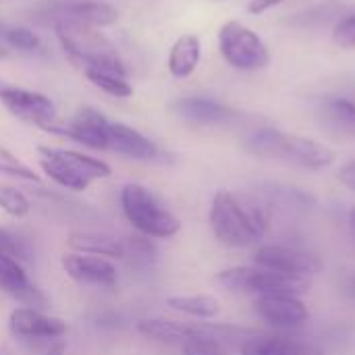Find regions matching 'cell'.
Here are the masks:
<instances>
[{"mask_svg":"<svg viewBox=\"0 0 355 355\" xmlns=\"http://www.w3.org/2000/svg\"><path fill=\"white\" fill-rule=\"evenodd\" d=\"M270 214L254 193H233L220 189L212 198L210 229L229 248H248L268 233Z\"/></svg>","mask_w":355,"mask_h":355,"instance_id":"cell-1","label":"cell"},{"mask_svg":"<svg viewBox=\"0 0 355 355\" xmlns=\"http://www.w3.org/2000/svg\"><path fill=\"white\" fill-rule=\"evenodd\" d=\"M243 148L260 158L283 160L308 171H322L335 162V152L310 137L293 135L277 127H258L243 137Z\"/></svg>","mask_w":355,"mask_h":355,"instance_id":"cell-2","label":"cell"},{"mask_svg":"<svg viewBox=\"0 0 355 355\" xmlns=\"http://www.w3.org/2000/svg\"><path fill=\"white\" fill-rule=\"evenodd\" d=\"M54 33L60 48L73 62L81 64L83 69H102L127 77L125 60L121 58L110 37L100 31V27L73 21H56Z\"/></svg>","mask_w":355,"mask_h":355,"instance_id":"cell-3","label":"cell"},{"mask_svg":"<svg viewBox=\"0 0 355 355\" xmlns=\"http://www.w3.org/2000/svg\"><path fill=\"white\" fill-rule=\"evenodd\" d=\"M37 160L48 179L71 191H85L94 181H102L112 175L108 162L77 150L37 146Z\"/></svg>","mask_w":355,"mask_h":355,"instance_id":"cell-4","label":"cell"},{"mask_svg":"<svg viewBox=\"0 0 355 355\" xmlns=\"http://www.w3.org/2000/svg\"><path fill=\"white\" fill-rule=\"evenodd\" d=\"M121 208L133 229L150 239H166L181 231V220L139 183H127L121 189Z\"/></svg>","mask_w":355,"mask_h":355,"instance_id":"cell-5","label":"cell"},{"mask_svg":"<svg viewBox=\"0 0 355 355\" xmlns=\"http://www.w3.org/2000/svg\"><path fill=\"white\" fill-rule=\"evenodd\" d=\"M216 281L235 293H256L258 297L264 295H293L300 297L310 291L312 283L308 277H295L277 272L262 266H233L225 268L216 275Z\"/></svg>","mask_w":355,"mask_h":355,"instance_id":"cell-6","label":"cell"},{"mask_svg":"<svg viewBox=\"0 0 355 355\" xmlns=\"http://www.w3.org/2000/svg\"><path fill=\"white\" fill-rule=\"evenodd\" d=\"M218 50L223 60L243 73L260 71L270 62L268 44L241 21H227L218 29Z\"/></svg>","mask_w":355,"mask_h":355,"instance_id":"cell-7","label":"cell"},{"mask_svg":"<svg viewBox=\"0 0 355 355\" xmlns=\"http://www.w3.org/2000/svg\"><path fill=\"white\" fill-rule=\"evenodd\" d=\"M0 104L19 121L48 131L56 123V104L42 92L0 79Z\"/></svg>","mask_w":355,"mask_h":355,"instance_id":"cell-8","label":"cell"},{"mask_svg":"<svg viewBox=\"0 0 355 355\" xmlns=\"http://www.w3.org/2000/svg\"><path fill=\"white\" fill-rule=\"evenodd\" d=\"M40 15L50 19L52 25L56 21H73L94 27H108L119 19L116 6L104 0H52L40 6Z\"/></svg>","mask_w":355,"mask_h":355,"instance_id":"cell-9","label":"cell"},{"mask_svg":"<svg viewBox=\"0 0 355 355\" xmlns=\"http://www.w3.org/2000/svg\"><path fill=\"white\" fill-rule=\"evenodd\" d=\"M256 200L266 208V212L285 216V218H300L310 214L316 206L318 200L293 185H285V183H262L260 187H256L254 191Z\"/></svg>","mask_w":355,"mask_h":355,"instance_id":"cell-10","label":"cell"},{"mask_svg":"<svg viewBox=\"0 0 355 355\" xmlns=\"http://www.w3.org/2000/svg\"><path fill=\"white\" fill-rule=\"evenodd\" d=\"M254 264L295 277H314L322 270V260L316 254L287 248V245H262L254 254Z\"/></svg>","mask_w":355,"mask_h":355,"instance_id":"cell-11","label":"cell"},{"mask_svg":"<svg viewBox=\"0 0 355 355\" xmlns=\"http://www.w3.org/2000/svg\"><path fill=\"white\" fill-rule=\"evenodd\" d=\"M108 127H110V121L100 110L85 106L67 125L54 123L48 129V133L69 137L92 150H108Z\"/></svg>","mask_w":355,"mask_h":355,"instance_id":"cell-12","label":"cell"},{"mask_svg":"<svg viewBox=\"0 0 355 355\" xmlns=\"http://www.w3.org/2000/svg\"><path fill=\"white\" fill-rule=\"evenodd\" d=\"M60 266L75 283L112 289L119 283L116 266L108 258L71 252L60 258Z\"/></svg>","mask_w":355,"mask_h":355,"instance_id":"cell-13","label":"cell"},{"mask_svg":"<svg viewBox=\"0 0 355 355\" xmlns=\"http://www.w3.org/2000/svg\"><path fill=\"white\" fill-rule=\"evenodd\" d=\"M173 112L193 125H227L239 119V112L218 100L204 96H187L173 102Z\"/></svg>","mask_w":355,"mask_h":355,"instance_id":"cell-14","label":"cell"},{"mask_svg":"<svg viewBox=\"0 0 355 355\" xmlns=\"http://www.w3.org/2000/svg\"><path fill=\"white\" fill-rule=\"evenodd\" d=\"M254 310L256 314L272 324V327H281V329H295L302 327L308 320V308L300 297L293 295H264V297H256L254 302Z\"/></svg>","mask_w":355,"mask_h":355,"instance_id":"cell-15","label":"cell"},{"mask_svg":"<svg viewBox=\"0 0 355 355\" xmlns=\"http://www.w3.org/2000/svg\"><path fill=\"white\" fill-rule=\"evenodd\" d=\"M8 329L21 339H60L67 333V322L35 308H17L10 312Z\"/></svg>","mask_w":355,"mask_h":355,"instance_id":"cell-16","label":"cell"},{"mask_svg":"<svg viewBox=\"0 0 355 355\" xmlns=\"http://www.w3.org/2000/svg\"><path fill=\"white\" fill-rule=\"evenodd\" d=\"M0 291L17 297L27 308L37 310L46 306V295L29 281L21 262L4 254H0Z\"/></svg>","mask_w":355,"mask_h":355,"instance_id":"cell-17","label":"cell"},{"mask_svg":"<svg viewBox=\"0 0 355 355\" xmlns=\"http://www.w3.org/2000/svg\"><path fill=\"white\" fill-rule=\"evenodd\" d=\"M316 116L324 129L339 137L355 139V100L349 96H324L318 100Z\"/></svg>","mask_w":355,"mask_h":355,"instance_id":"cell-18","label":"cell"},{"mask_svg":"<svg viewBox=\"0 0 355 355\" xmlns=\"http://www.w3.org/2000/svg\"><path fill=\"white\" fill-rule=\"evenodd\" d=\"M108 150L131 158V160H154L158 156V146L146 137L141 131L125 125V123H110L108 127Z\"/></svg>","mask_w":355,"mask_h":355,"instance_id":"cell-19","label":"cell"},{"mask_svg":"<svg viewBox=\"0 0 355 355\" xmlns=\"http://www.w3.org/2000/svg\"><path fill=\"white\" fill-rule=\"evenodd\" d=\"M241 355H324V352L308 341H297L281 335H258L248 337L241 347Z\"/></svg>","mask_w":355,"mask_h":355,"instance_id":"cell-20","label":"cell"},{"mask_svg":"<svg viewBox=\"0 0 355 355\" xmlns=\"http://www.w3.org/2000/svg\"><path fill=\"white\" fill-rule=\"evenodd\" d=\"M202 60V40L196 33H183L179 35L166 56V69L171 77L175 79H187L191 77Z\"/></svg>","mask_w":355,"mask_h":355,"instance_id":"cell-21","label":"cell"},{"mask_svg":"<svg viewBox=\"0 0 355 355\" xmlns=\"http://www.w3.org/2000/svg\"><path fill=\"white\" fill-rule=\"evenodd\" d=\"M67 243L73 252L100 256V258H125L123 239L98 231H71Z\"/></svg>","mask_w":355,"mask_h":355,"instance_id":"cell-22","label":"cell"},{"mask_svg":"<svg viewBox=\"0 0 355 355\" xmlns=\"http://www.w3.org/2000/svg\"><path fill=\"white\" fill-rule=\"evenodd\" d=\"M200 331H202V324L166 320V318H144L137 322L139 335L160 341V343H183L189 337L198 335Z\"/></svg>","mask_w":355,"mask_h":355,"instance_id":"cell-23","label":"cell"},{"mask_svg":"<svg viewBox=\"0 0 355 355\" xmlns=\"http://www.w3.org/2000/svg\"><path fill=\"white\" fill-rule=\"evenodd\" d=\"M166 306L175 312H181L191 318L210 320L220 312V304L212 295H173L166 300Z\"/></svg>","mask_w":355,"mask_h":355,"instance_id":"cell-24","label":"cell"},{"mask_svg":"<svg viewBox=\"0 0 355 355\" xmlns=\"http://www.w3.org/2000/svg\"><path fill=\"white\" fill-rule=\"evenodd\" d=\"M83 75L87 77V81L98 87L100 92L112 96V98H131L133 96V85L129 83L127 77L112 73V71H102V69H83Z\"/></svg>","mask_w":355,"mask_h":355,"instance_id":"cell-25","label":"cell"},{"mask_svg":"<svg viewBox=\"0 0 355 355\" xmlns=\"http://www.w3.org/2000/svg\"><path fill=\"white\" fill-rule=\"evenodd\" d=\"M125 245V258L131 260L133 266L139 268H152L158 260V250L156 243L146 237V235H131L123 239Z\"/></svg>","mask_w":355,"mask_h":355,"instance_id":"cell-26","label":"cell"},{"mask_svg":"<svg viewBox=\"0 0 355 355\" xmlns=\"http://www.w3.org/2000/svg\"><path fill=\"white\" fill-rule=\"evenodd\" d=\"M0 175L12 177L19 181H27V183H40L42 181V177L29 164H25L19 156H15L2 144H0Z\"/></svg>","mask_w":355,"mask_h":355,"instance_id":"cell-27","label":"cell"},{"mask_svg":"<svg viewBox=\"0 0 355 355\" xmlns=\"http://www.w3.org/2000/svg\"><path fill=\"white\" fill-rule=\"evenodd\" d=\"M29 200L15 187L0 183V210H4L12 218H23L29 214Z\"/></svg>","mask_w":355,"mask_h":355,"instance_id":"cell-28","label":"cell"},{"mask_svg":"<svg viewBox=\"0 0 355 355\" xmlns=\"http://www.w3.org/2000/svg\"><path fill=\"white\" fill-rule=\"evenodd\" d=\"M0 33H2L6 46L15 48L19 52H35L42 46L37 33H33L29 27H8Z\"/></svg>","mask_w":355,"mask_h":355,"instance_id":"cell-29","label":"cell"},{"mask_svg":"<svg viewBox=\"0 0 355 355\" xmlns=\"http://www.w3.org/2000/svg\"><path fill=\"white\" fill-rule=\"evenodd\" d=\"M0 254L10 256V258H15L19 262L29 258L27 243L23 239H19L15 233H10L8 229H2V227H0Z\"/></svg>","mask_w":355,"mask_h":355,"instance_id":"cell-30","label":"cell"},{"mask_svg":"<svg viewBox=\"0 0 355 355\" xmlns=\"http://www.w3.org/2000/svg\"><path fill=\"white\" fill-rule=\"evenodd\" d=\"M333 40L345 50H355V12L337 21L333 27Z\"/></svg>","mask_w":355,"mask_h":355,"instance_id":"cell-31","label":"cell"},{"mask_svg":"<svg viewBox=\"0 0 355 355\" xmlns=\"http://www.w3.org/2000/svg\"><path fill=\"white\" fill-rule=\"evenodd\" d=\"M285 0H250L248 2V12L250 15H264L266 10H270V8H275V6H279Z\"/></svg>","mask_w":355,"mask_h":355,"instance_id":"cell-32","label":"cell"},{"mask_svg":"<svg viewBox=\"0 0 355 355\" xmlns=\"http://www.w3.org/2000/svg\"><path fill=\"white\" fill-rule=\"evenodd\" d=\"M337 177H339V181H341L345 187H349L352 191H355V160L343 164Z\"/></svg>","mask_w":355,"mask_h":355,"instance_id":"cell-33","label":"cell"},{"mask_svg":"<svg viewBox=\"0 0 355 355\" xmlns=\"http://www.w3.org/2000/svg\"><path fill=\"white\" fill-rule=\"evenodd\" d=\"M67 354V343L64 341H56L54 345H50L48 355H64Z\"/></svg>","mask_w":355,"mask_h":355,"instance_id":"cell-34","label":"cell"},{"mask_svg":"<svg viewBox=\"0 0 355 355\" xmlns=\"http://www.w3.org/2000/svg\"><path fill=\"white\" fill-rule=\"evenodd\" d=\"M347 293H349L352 297H355V277L349 281V285H347Z\"/></svg>","mask_w":355,"mask_h":355,"instance_id":"cell-35","label":"cell"},{"mask_svg":"<svg viewBox=\"0 0 355 355\" xmlns=\"http://www.w3.org/2000/svg\"><path fill=\"white\" fill-rule=\"evenodd\" d=\"M349 225H352V231L355 233V208L349 212Z\"/></svg>","mask_w":355,"mask_h":355,"instance_id":"cell-36","label":"cell"},{"mask_svg":"<svg viewBox=\"0 0 355 355\" xmlns=\"http://www.w3.org/2000/svg\"><path fill=\"white\" fill-rule=\"evenodd\" d=\"M2 56H6V48H0V58H2Z\"/></svg>","mask_w":355,"mask_h":355,"instance_id":"cell-37","label":"cell"},{"mask_svg":"<svg viewBox=\"0 0 355 355\" xmlns=\"http://www.w3.org/2000/svg\"><path fill=\"white\" fill-rule=\"evenodd\" d=\"M0 29H2V27H0Z\"/></svg>","mask_w":355,"mask_h":355,"instance_id":"cell-38","label":"cell"},{"mask_svg":"<svg viewBox=\"0 0 355 355\" xmlns=\"http://www.w3.org/2000/svg\"><path fill=\"white\" fill-rule=\"evenodd\" d=\"M354 100H355V98H354Z\"/></svg>","mask_w":355,"mask_h":355,"instance_id":"cell-39","label":"cell"}]
</instances>
